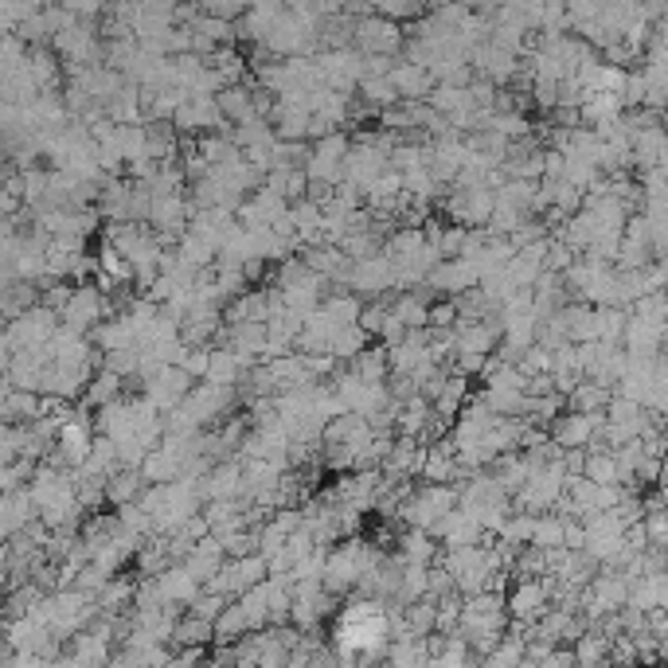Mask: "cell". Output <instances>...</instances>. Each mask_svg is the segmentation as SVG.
<instances>
[{"instance_id": "cell-10", "label": "cell", "mask_w": 668, "mask_h": 668, "mask_svg": "<svg viewBox=\"0 0 668 668\" xmlns=\"http://www.w3.org/2000/svg\"><path fill=\"white\" fill-rule=\"evenodd\" d=\"M246 4H251V0H200V9L212 12V17H223V20L243 17Z\"/></svg>"}, {"instance_id": "cell-7", "label": "cell", "mask_w": 668, "mask_h": 668, "mask_svg": "<svg viewBox=\"0 0 668 668\" xmlns=\"http://www.w3.org/2000/svg\"><path fill=\"white\" fill-rule=\"evenodd\" d=\"M156 587H161V595L169 598V603H188V598H192V595L200 590V583L192 579V575L184 570V563H180V567H169V570H164V579L156 583Z\"/></svg>"}, {"instance_id": "cell-1", "label": "cell", "mask_w": 668, "mask_h": 668, "mask_svg": "<svg viewBox=\"0 0 668 668\" xmlns=\"http://www.w3.org/2000/svg\"><path fill=\"white\" fill-rule=\"evenodd\" d=\"M387 637H392V610H384V603H375V598H356V603H348L333 629L341 660L379 657V652L387 649Z\"/></svg>"}, {"instance_id": "cell-9", "label": "cell", "mask_w": 668, "mask_h": 668, "mask_svg": "<svg viewBox=\"0 0 668 668\" xmlns=\"http://www.w3.org/2000/svg\"><path fill=\"white\" fill-rule=\"evenodd\" d=\"M399 544H403V559L407 563H431L434 555H438V544H434V536L426 528H411Z\"/></svg>"}, {"instance_id": "cell-8", "label": "cell", "mask_w": 668, "mask_h": 668, "mask_svg": "<svg viewBox=\"0 0 668 668\" xmlns=\"http://www.w3.org/2000/svg\"><path fill=\"white\" fill-rule=\"evenodd\" d=\"M212 637H215L212 621L196 618V614H188V618H176V626H172L169 641H176V645H208Z\"/></svg>"}, {"instance_id": "cell-4", "label": "cell", "mask_w": 668, "mask_h": 668, "mask_svg": "<svg viewBox=\"0 0 668 668\" xmlns=\"http://www.w3.org/2000/svg\"><path fill=\"white\" fill-rule=\"evenodd\" d=\"M387 79H392V87H395V94L399 99H407V102H418V99H426L434 90V74L426 71V67H418V63H395V67H387Z\"/></svg>"}, {"instance_id": "cell-11", "label": "cell", "mask_w": 668, "mask_h": 668, "mask_svg": "<svg viewBox=\"0 0 668 668\" xmlns=\"http://www.w3.org/2000/svg\"><path fill=\"white\" fill-rule=\"evenodd\" d=\"M63 446H67V454H71V457H79V462H82V457H87V449H90V434H87V426H67V431H63Z\"/></svg>"}, {"instance_id": "cell-2", "label": "cell", "mask_w": 668, "mask_h": 668, "mask_svg": "<svg viewBox=\"0 0 668 668\" xmlns=\"http://www.w3.org/2000/svg\"><path fill=\"white\" fill-rule=\"evenodd\" d=\"M551 590H555V579H532V575H520V583H516L505 598V614L513 621H520V626L539 621L547 610V603H551Z\"/></svg>"}, {"instance_id": "cell-5", "label": "cell", "mask_w": 668, "mask_h": 668, "mask_svg": "<svg viewBox=\"0 0 668 668\" xmlns=\"http://www.w3.org/2000/svg\"><path fill=\"white\" fill-rule=\"evenodd\" d=\"M192 384H196V379H192V375L184 372V367L180 364H164L161 372H156V379H153V399L161 403V407H176L180 399H184L188 392H192Z\"/></svg>"}, {"instance_id": "cell-6", "label": "cell", "mask_w": 668, "mask_h": 668, "mask_svg": "<svg viewBox=\"0 0 668 668\" xmlns=\"http://www.w3.org/2000/svg\"><path fill=\"white\" fill-rule=\"evenodd\" d=\"M243 375V360L235 356L231 348H220V352H208V372L204 379L208 384H220V387H235V379Z\"/></svg>"}, {"instance_id": "cell-3", "label": "cell", "mask_w": 668, "mask_h": 668, "mask_svg": "<svg viewBox=\"0 0 668 668\" xmlns=\"http://www.w3.org/2000/svg\"><path fill=\"white\" fill-rule=\"evenodd\" d=\"M352 36H356V48L367 51V55H395L403 43V32L392 17L375 12V17H360L352 24Z\"/></svg>"}]
</instances>
